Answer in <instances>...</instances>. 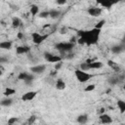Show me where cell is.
<instances>
[{
	"mask_svg": "<svg viewBox=\"0 0 125 125\" xmlns=\"http://www.w3.org/2000/svg\"><path fill=\"white\" fill-rule=\"evenodd\" d=\"M100 33H101V29L94 27L93 29L90 30H80L78 31V36L79 38L77 39V43L78 44H86L87 46H91V45H95L98 43L99 41V37H100Z\"/></svg>",
	"mask_w": 125,
	"mask_h": 125,
	"instance_id": "6da1fadb",
	"label": "cell"
},
{
	"mask_svg": "<svg viewBox=\"0 0 125 125\" xmlns=\"http://www.w3.org/2000/svg\"><path fill=\"white\" fill-rule=\"evenodd\" d=\"M56 49L61 51V52H70L73 47H74V43L72 42H60V43H57L55 45Z\"/></svg>",
	"mask_w": 125,
	"mask_h": 125,
	"instance_id": "7a4b0ae2",
	"label": "cell"
},
{
	"mask_svg": "<svg viewBox=\"0 0 125 125\" xmlns=\"http://www.w3.org/2000/svg\"><path fill=\"white\" fill-rule=\"evenodd\" d=\"M74 74H75L77 80H78L79 82H81V83H84V82L90 80L91 77H92L91 74H89L88 72H86V71H84V70H81V69H76V70L74 71Z\"/></svg>",
	"mask_w": 125,
	"mask_h": 125,
	"instance_id": "3957f363",
	"label": "cell"
},
{
	"mask_svg": "<svg viewBox=\"0 0 125 125\" xmlns=\"http://www.w3.org/2000/svg\"><path fill=\"white\" fill-rule=\"evenodd\" d=\"M31 37H32L33 43L39 45V44H41V43L48 37V34L42 35V34H40V33H38V32H32V33H31Z\"/></svg>",
	"mask_w": 125,
	"mask_h": 125,
	"instance_id": "277c9868",
	"label": "cell"
},
{
	"mask_svg": "<svg viewBox=\"0 0 125 125\" xmlns=\"http://www.w3.org/2000/svg\"><path fill=\"white\" fill-rule=\"evenodd\" d=\"M98 4H100L101 6L106 8V9H110L113 5L117 4L120 0H96Z\"/></svg>",
	"mask_w": 125,
	"mask_h": 125,
	"instance_id": "5b68a950",
	"label": "cell"
},
{
	"mask_svg": "<svg viewBox=\"0 0 125 125\" xmlns=\"http://www.w3.org/2000/svg\"><path fill=\"white\" fill-rule=\"evenodd\" d=\"M44 58L47 60V62H61L62 61V57L60 56H57V55H53L51 53H45L44 54Z\"/></svg>",
	"mask_w": 125,
	"mask_h": 125,
	"instance_id": "8992f818",
	"label": "cell"
},
{
	"mask_svg": "<svg viewBox=\"0 0 125 125\" xmlns=\"http://www.w3.org/2000/svg\"><path fill=\"white\" fill-rule=\"evenodd\" d=\"M37 95V92L35 91H29V92H26L25 94H23L21 96V100L24 101V102H27V101H31L33 100Z\"/></svg>",
	"mask_w": 125,
	"mask_h": 125,
	"instance_id": "52a82bcc",
	"label": "cell"
},
{
	"mask_svg": "<svg viewBox=\"0 0 125 125\" xmlns=\"http://www.w3.org/2000/svg\"><path fill=\"white\" fill-rule=\"evenodd\" d=\"M45 69H46V65H45V64H37V65H34V66H31V67H30L31 72L37 73V74L43 73V72L45 71Z\"/></svg>",
	"mask_w": 125,
	"mask_h": 125,
	"instance_id": "ba28073f",
	"label": "cell"
},
{
	"mask_svg": "<svg viewBox=\"0 0 125 125\" xmlns=\"http://www.w3.org/2000/svg\"><path fill=\"white\" fill-rule=\"evenodd\" d=\"M87 12L92 17H99L102 14V9L101 8H97V7H90L87 10Z\"/></svg>",
	"mask_w": 125,
	"mask_h": 125,
	"instance_id": "9c48e42d",
	"label": "cell"
},
{
	"mask_svg": "<svg viewBox=\"0 0 125 125\" xmlns=\"http://www.w3.org/2000/svg\"><path fill=\"white\" fill-rule=\"evenodd\" d=\"M99 120H100V122L103 123V124H109V123L112 122L111 117H110L109 115L105 114V113H102V114H100Z\"/></svg>",
	"mask_w": 125,
	"mask_h": 125,
	"instance_id": "30bf717a",
	"label": "cell"
},
{
	"mask_svg": "<svg viewBox=\"0 0 125 125\" xmlns=\"http://www.w3.org/2000/svg\"><path fill=\"white\" fill-rule=\"evenodd\" d=\"M29 50H30V48H29L28 46H19V47H17V49H16V53H17L18 55H22V54L28 53Z\"/></svg>",
	"mask_w": 125,
	"mask_h": 125,
	"instance_id": "8fae6325",
	"label": "cell"
},
{
	"mask_svg": "<svg viewBox=\"0 0 125 125\" xmlns=\"http://www.w3.org/2000/svg\"><path fill=\"white\" fill-rule=\"evenodd\" d=\"M89 66H90V69H97V68H101L103 66V63L99 61H94L89 63Z\"/></svg>",
	"mask_w": 125,
	"mask_h": 125,
	"instance_id": "7c38bea8",
	"label": "cell"
},
{
	"mask_svg": "<svg viewBox=\"0 0 125 125\" xmlns=\"http://www.w3.org/2000/svg\"><path fill=\"white\" fill-rule=\"evenodd\" d=\"M56 88L58 89V90H63L64 88H65V83H64V81L62 80V79H61V78H59L57 81H56Z\"/></svg>",
	"mask_w": 125,
	"mask_h": 125,
	"instance_id": "4fadbf2b",
	"label": "cell"
},
{
	"mask_svg": "<svg viewBox=\"0 0 125 125\" xmlns=\"http://www.w3.org/2000/svg\"><path fill=\"white\" fill-rule=\"evenodd\" d=\"M0 48L4 50H10L12 48V42L11 41H3L0 42Z\"/></svg>",
	"mask_w": 125,
	"mask_h": 125,
	"instance_id": "5bb4252c",
	"label": "cell"
},
{
	"mask_svg": "<svg viewBox=\"0 0 125 125\" xmlns=\"http://www.w3.org/2000/svg\"><path fill=\"white\" fill-rule=\"evenodd\" d=\"M111 51L114 54H120V53H122L124 51V47L121 46V45H115V46H113L111 48Z\"/></svg>",
	"mask_w": 125,
	"mask_h": 125,
	"instance_id": "9a60e30c",
	"label": "cell"
},
{
	"mask_svg": "<svg viewBox=\"0 0 125 125\" xmlns=\"http://www.w3.org/2000/svg\"><path fill=\"white\" fill-rule=\"evenodd\" d=\"M107 64H108L113 70H115V71H119V70H120V67H119V65L117 64V62H113V61H111V60H108V61H107Z\"/></svg>",
	"mask_w": 125,
	"mask_h": 125,
	"instance_id": "2e32d148",
	"label": "cell"
},
{
	"mask_svg": "<svg viewBox=\"0 0 125 125\" xmlns=\"http://www.w3.org/2000/svg\"><path fill=\"white\" fill-rule=\"evenodd\" d=\"M12 104H13V101L12 99H9V98H6L0 102V105L2 106H10Z\"/></svg>",
	"mask_w": 125,
	"mask_h": 125,
	"instance_id": "e0dca14e",
	"label": "cell"
},
{
	"mask_svg": "<svg viewBox=\"0 0 125 125\" xmlns=\"http://www.w3.org/2000/svg\"><path fill=\"white\" fill-rule=\"evenodd\" d=\"M21 20L19 18H17V17L13 18V20H12V26L14 28H18L21 25Z\"/></svg>",
	"mask_w": 125,
	"mask_h": 125,
	"instance_id": "ac0fdd59",
	"label": "cell"
},
{
	"mask_svg": "<svg viewBox=\"0 0 125 125\" xmlns=\"http://www.w3.org/2000/svg\"><path fill=\"white\" fill-rule=\"evenodd\" d=\"M88 121V116L86 114H81L77 117V122L78 123H81V124H84Z\"/></svg>",
	"mask_w": 125,
	"mask_h": 125,
	"instance_id": "d6986e66",
	"label": "cell"
},
{
	"mask_svg": "<svg viewBox=\"0 0 125 125\" xmlns=\"http://www.w3.org/2000/svg\"><path fill=\"white\" fill-rule=\"evenodd\" d=\"M117 106H118V108H119V110H120L121 113H124L125 112V102H123L122 100H119L117 102Z\"/></svg>",
	"mask_w": 125,
	"mask_h": 125,
	"instance_id": "ffe728a7",
	"label": "cell"
},
{
	"mask_svg": "<svg viewBox=\"0 0 125 125\" xmlns=\"http://www.w3.org/2000/svg\"><path fill=\"white\" fill-rule=\"evenodd\" d=\"M38 12H39V8H38L37 5L33 4V5L30 6V13H31L32 16H36L38 14Z\"/></svg>",
	"mask_w": 125,
	"mask_h": 125,
	"instance_id": "44dd1931",
	"label": "cell"
},
{
	"mask_svg": "<svg viewBox=\"0 0 125 125\" xmlns=\"http://www.w3.org/2000/svg\"><path fill=\"white\" fill-rule=\"evenodd\" d=\"M60 14H61V12L58 11V10H51V11L49 12V17L55 19V18H58V17L60 16Z\"/></svg>",
	"mask_w": 125,
	"mask_h": 125,
	"instance_id": "7402d4cb",
	"label": "cell"
},
{
	"mask_svg": "<svg viewBox=\"0 0 125 125\" xmlns=\"http://www.w3.org/2000/svg\"><path fill=\"white\" fill-rule=\"evenodd\" d=\"M15 93H16V90H15V89H12V88H6V90H5V92H4L3 94H4V96L9 97V96H12V95L15 94Z\"/></svg>",
	"mask_w": 125,
	"mask_h": 125,
	"instance_id": "603a6c76",
	"label": "cell"
},
{
	"mask_svg": "<svg viewBox=\"0 0 125 125\" xmlns=\"http://www.w3.org/2000/svg\"><path fill=\"white\" fill-rule=\"evenodd\" d=\"M80 69L81 70H89L90 69V66H89V63L88 62H82L80 64Z\"/></svg>",
	"mask_w": 125,
	"mask_h": 125,
	"instance_id": "cb8c5ba5",
	"label": "cell"
},
{
	"mask_svg": "<svg viewBox=\"0 0 125 125\" xmlns=\"http://www.w3.org/2000/svg\"><path fill=\"white\" fill-rule=\"evenodd\" d=\"M104 23H105V21L104 20H102V21H98V23L96 24V28H99V29H102V27L104 25Z\"/></svg>",
	"mask_w": 125,
	"mask_h": 125,
	"instance_id": "d4e9b609",
	"label": "cell"
},
{
	"mask_svg": "<svg viewBox=\"0 0 125 125\" xmlns=\"http://www.w3.org/2000/svg\"><path fill=\"white\" fill-rule=\"evenodd\" d=\"M27 75H28V73H27V72H21V73L19 74L18 78H19L20 80H24V79L27 77Z\"/></svg>",
	"mask_w": 125,
	"mask_h": 125,
	"instance_id": "484cf974",
	"label": "cell"
},
{
	"mask_svg": "<svg viewBox=\"0 0 125 125\" xmlns=\"http://www.w3.org/2000/svg\"><path fill=\"white\" fill-rule=\"evenodd\" d=\"M95 87H96V86H95L94 84H90V85H88V86L84 89V91H85V92H91V91H94V90H95Z\"/></svg>",
	"mask_w": 125,
	"mask_h": 125,
	"instance_id": "4316f807",
	"label": "cell"
},
{
	"mask_svg": "<svg viewBox=\"0 0 125 125\" xmlns=\"http://www.w3.org/2000/svg\"><path fill=\"white\" fill-rule=\"evenodd\" d=\"M48 17H49V12H47V11L39 13V18H41V19H46Z\"/></svg>",
	"mask_w": 125,
	"mask_h": 125,
	"instance_id": "83f0119b",
	"label": "cell"
},
{
	"mask_svg": "<svg viewBox=\"0 0 125 125\" xmlns=\"http://www.w3.org/2000/svg\"><path fill=\"white\" fill-rule=\"evenodd\" d=\"M108 82H109V84H111V85H115V84L118 82V79H117V77H111V78L108 79Z\"/></svg>",
	"mask_w": 125,
	"mask_h": 125,
	"instance_id": "f1b7e54d",
	"label": "cell"
},
{
	"mask_svg": "<svg viewBox=\"0 0 125 125\" xmlns=\"http://www.w3.org/2000/svg\"><path fill=\"white\" fill-rule=\"evenodd\" d=\"M35 121H36V116H35V115H32V116H30V117L28 118L27 123H28V124H33Z\"/></svg>",
	"mask_w": 125,
	"mask_h": 125,
	"instance_id": "f546056e",
	"label": "cell"
},
{
	"mask_svg": "<svg viewBox=\"0 0 125 125\" xmlns=\"http://www.w3.org/2000/svg\"><path fill=\"white\" fill-rule=\"evenodd\" d=\"M67 31H68V28L65 27V26H62V27L60 28V31H59V32H60L61 34H66Z\"/></svg>",
	"mask_w": 125,
	"mask_h": 125,
	"instance_id": "4dcf8cb0",
	"label": "cell"
},
{
	"mask_svg": "<svg viewBox=\"0 0 125 125\" xmlns=\"http://www.w3.org/2000/svg\"><path fill=\"white\" fill-rule=\"evenodd\" d=\"M18 121V118L17 117H11L9 120H8V124H10V125H12V124H14V123H16Z\"/></svg>",
	"mask_w": 125,
	"mask_h": 125,
	"instance_id": "1f68e13d",
	"label": "cell"
},
{
	"mask_svg": "<svg viewBox=\"0 0 125 125\" xmlns=\"http://www.w3.org/2000/svg\"><path fill=\"white\" fill-rule=\"evenodd\" d=\"M62 66V61H61V62H58L55 63V69H56V70H59Z\"/></svg>",
	"mask_w": 125,
	"mask_h": 125,
	"instance_id": "d6a6232c",
	"label": "cell"
},
{
	"mask_svg": "<svg viewBox=\"0 0 125 125\" xmlns=\"http://www.w3.org/2000/svg\"><path fill=\"white\" fill-rule=\"evenodd\" d=\"M56 2H57L58 5H64L67 2V0H57Z\"/></svg>",
	"mask_w": 125,
	"mask_h": 125,
	"instance_id": "836d02e7",
	"label": "cell"
},
{
	"mask_svg": "<svg viewBox=\"0 0 125 125\" xmlns=\"http://www.w3.org/2000/svg\"><path fill=\"white\" fill-rule=\"evenodd\" d=\"M7 59L6 58H2V57H0V62H7Z\"/></svg>",
	"mask_w": 125,
	"mask_h": 125,
	"instance_id": "e575fe53",
	"label": "cell"
},
{
	"mask_svg": "<svg viewBox=\"0 0 125 125\" xmlns=\"http://www.w3.org/2000/svg\"><path fill=\"white\" fill-rule=\"evenodd\" d=\"M17 36H18V38H19V39H21V38H23V34H22L21 32H19Z\"/></svg>",
	"mask_w": 125,
	"mask_h": 125,
	"instance_id": "d590c367",
	"label": "cell"
},
{
	"mask_svg": "<svg viewBox=\"0 0 125 125\" xmlns=\"http://www.w3.org/2000/svg\"><path fill=\"white\" fill-rule=\"evenodd\" d=\"M98 112H99L100 114H102V113H104V107H102V108H100Z\"/></svg>",
	"mask_w": 125,
	"mask_h": 125,
	"instance_id": "8d00e7d4",
	"label": "cell"
},
{
	"mask_svg": "<svg viewBox=\"0 0 125 125\" xmlns=\"http://www.w3.org/2000/svg\"><path fill=\"white\" fill-rule=\"evenodd\" d=\"M56 74H57V70H56V69H55V70H53V71L51 72V76H55Z\"/></svg>",
	"mask_w": 125,
	"mask_h": 125,
	"instance_id": "74e56055",
	"label": "cell"
},
{
	"mask_svg": "<svg viewBox=\"0 0 125 125\" xmlns=\"http://www.w3.org/2000/svg\"><path fill=\"white\" fill-rule=\"evenodd\" d=\"M2 74H3V68H1V67H0V76H1Z\"/></svg>",
	"mask_w": 125,
	"mask_h": 125,
	"instance_id": "f35d334b",
	"label": "cell"
}]
</instances>
